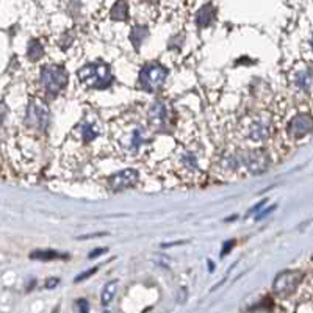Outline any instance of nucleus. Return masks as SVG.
Here are the masks:
<instances>
[{"label":"nucleus","mask_w":313,"mask_h":313,"mask_svg":"<svg viewBox=\"0 0 313 313\" xmlns=\"http://www.w3.org/2000/svg\"><path fill=\"white\" fill-rule=\"evenodd\" d=\"M77 75L87 88L105 90L113 83L110 68L105 63H91V65L83 66L77 72Z\"/></svg>","instance_id":"obj_1"},{"label":"nucleus","mask_w":313,"mask_h":313,"mask_svg":"<svg viewBox=\"0 0 313 313\" xmlns=\"http://www.w3.org/2000/svg\"><path fill=\"white\" fill-rule=\"evenodd\" d=\"M41 83L50 96L60 94L68 83V72L63 66L46 65L41 69Z\"/></svg>","instance_id":"obj_2"},{"label":"nucleus","mask_w":313,"mask_h":313,"mask_svg":"<svg viewBox=\"0 0 313 313\" xmlns=\"http://www.w3.org/2000/svg\"><path fill=\"white\" fill-rule=\"evenodd\" d=\"M166 77H168V69L158 63H149L139 72V85L144 91L154 93L164 85Z\"/></svg>","instance_id":"obj_3"},{"label":"nucleus","mask_w":313,"mask_h":313,"mask_svg":"<svg viewBox=\"0 0 313 313\" xmlns=\"http://www.w3.org/2000/svg\"><path fill=\"white\" fill-rule=\"evenodd\" d=\"M49 121H50V113L49 108L44 102L41 100H30L29 108H27V116H25V122L29 127L44 132L49 127Z\"/></svg>","instance_id":"obj_4"},{"label":"nucleus","mask_w":313,"mask_h":313,"mask_svg":"<svg viewBox=\"0 0 313 313\" xmlns=\"http://www.w3.org/2000/svg\"><path fill=\"white\" fill-rule=\"evenodd\" d=\"M302 277L304 274L301 273V271H283V273H280L274 283H273V290L274 293L279 295V296H288L291 295L293 291L299 287V283L302 282Z\"/></svg>","instance_id":"obj_5"},{"label":"nucleus","mask_w":313,"mask_h":313,"mask_svg":"<svg viewBox=\"0 0 313 313\" xmlns=\"http://www.w3.org/2000/svg\"><path fill=\"white\" fill-rule=\"evenodd\" d=\"M243 163L247 168L249 173L252 174H262L268 169L269 166V158L265 151L257 149V151H249L247 154L243 155Z\"/></svg>","instance_id":"obj_6"},{"label":"nucleus","mask_w":313,"mask_h":313,"mask_svg":"<svg viewBox=\"0 0 313 313\" xmlns=\"http://www.w3.org/2000/svg\"><path fill=\"white\" fill-rule=\"evenodd\" d=\"M138 179H139V174L136 169H124L118 174H113L108 179V183L115 191H122L125 188L133 186L138 182Z\"/></svg>","instance_id":"obj_7"},{"label":"nucleus","mask_w":313,"mask_h":313,"mask_svg":"<svg viewBox=\"0 0 313 313\" xmlns=\"http://www.w3.org/2000/svg\"><path fill=\"white\" fill-rule=\"evenodd\" d=\"M311 132V116L308 115H298L288 124V133L293 138H302Z\"/></svg>","instance_id":"obj_8"},{"label":"nucleus","mask_w":313,"mask_h":313,"mask_svg":"<svg viewBox=\"0 0 313 313\" xmlns=\"http://www.w3.org/2000/svg\"><path fill=\"white\" fill-rule=\"evenodd\" d=\"M149 121H151V124L154 125V127L158 129V130H163L166 127V124H168V110H166L164 102L157 100L151 107Z\"/></svg>","instance_id":"obj_9"},{"label":"nucleus","mask_w":313,"mask_h":313,"mask_svg":"<svg viewBox=\"0 0 313 313\" xmlns=\"http://www.w3.org/2000/svg\"><path fill=\"white\" fill-rule=\"evenodd\" d=\"M215 20V8L212 5H205L197 11L196 16V22L199 27H208L212 25Z\"/></svg>","instance_id":"obj_10"},{"label":"nucleus","mask_w":313,"mask_h":313,"mask_svg":"<svg viewBox=\"0 0 313 313\" xmlns=\"http://www.w3.org/2000/svg\"><path fill=\"white\" fill-rule=\"evenodd\" d=\"M148 35H149L148 27H144V25H136V27H133V30L130 32V41H132V44H133V47H135L136 50L141 47L143 41L148 38Z\"/></svg>","instance_id":"obj_11"},{"label":"nucleus","mask_w":313,"mask_h":313,"mask_svg":"<svg viewBox=\"0 0 313 313\" xmlns=\"http://www.w3.org/2000/svg\"><path fill=\"white\" fill-rule=\"evenodd\" d=\"M111 19L113 20H125L129 17V5L125 0H118L111 8Z\"/></svg>","instance_id":"obj_12"},{"label":"nucleus","mask_w":313,"mask_h":313,"mask_svg":"<svg viewBox=\"0 0 313 313\" xmlns=\"http://www.w3.org/2000/svg\"><path fill=\"white\" fill-rule=\"evenodd\" d=\"M27 56L32 61H38L44 56V47L39 43L38 39H32L29 43V49H27Z\"/></svg>","instance_id":"obj_13"},{"label":"nucleus","mask_w":313,"mask_h":313,"mask_svg":"<svg viewBox=\"0 0 313 313\" xmlns=\"http://www.w3.org/2000/svg\"><path fill=\"white\" fill-rule=\"evenodd\" d=\"M116 288H118V282H116V280H111V282H108L105 287H103L102 295H100V302H102V305L107 307V305L113 301V298H115V295H116Z\"/></svg>","instance_id":"obj_14"},{"label":"nucleus","mask_w":313,"mask_h":313,"mask_svg":"<svg viewBox=\"0 0 313 313\" xmlns=\"http://www.w3.org/2000/svg\"><path fill=\"white\" fill-rule=\"evenodd\" d=\"M30 257L35 259V260H55V259H63V257L66 259V255L58 254L56 250H50V249H47V250H35Z\"/></svg>","instance_id":"obj_15"},{"label":"nucleus","mask_w":313,"mask_h":313,"mask_svg":"<svg viewBox=\"0 0 313 313\" xmlns=\"http://www.w3.org/2000/svg\"><path fill=\"white\" fill-rule=\"evenodd\" d=\"M298 87L302 88L307 94L310 93V90H311V71H310V68H307L305 72L299 74V77H298Z\"/></svg>","instance_id":"obj_16"},{"label":"nucleus","mask_w":313,"mask_h":313,"mask_svg":"<svg viewBox=\"0 0 313 313\" xmlns=\"http://www.w3.org/2000/svg\"><path fill=\"white\" fill-rule=\"evenodd\" d=\"M268 136V129L266 125L263 124H254L252 127H250V138L254 141H262Z\"/></svg>","instance_id":"obj_17"},{"label":"nucleus","mask_w":313,"mask_h":313,"mask_svg":"<svg viewBox=\"0 0 313 313\" xmlns=\"http://www.w3.org/2000/svg\"><path fill=\"white\" fill-rule=\"evenodd\" d=\"M81 132H83V138H85V141H93L97 136V132L94 130L93 125H83Z\"/></svg>","instance_id":"obj_18"},{"label":"nucleus","mask_w":313,"mask_h":313,"mask_svg":"<svg viewBox=\"0 0 313 313\" xmlns=\"http://www.w3.org/2000/svg\"><path fill=\"white\" fill-rule=\"evenodd\" d=\"M8 115V107L5 105L4 102H0V129H2V125L5 122V118Z\"/></svg>","instance_id":"obj_19"},{"label":"nucleus","mask_w":313,"mask_h":313,"mask_svg":"<svg viewBox=\"0 0 313 313\" xmlns=\"http://www.w3.org/2000/svg\"><path fill=\"white\" fill-rule=\"evenodd\" d=\"M97 271V268H93V269H90V271H87V273H81L80 276H77L75 277V282H81V280H85V279H88L90 276H93L94 273Z\"/></svg>","instance_id":"obj_20"},{"label":"nucleus","mask_w":313,"mask_h":313,"mask_svg":"<svg viewBox=\"0 0 313 313\" xmlns=\"http://www.w3.org/2000/svg\"><path fill=\"white\" fill-rule=\"evenodd\" d=\"M78 308H80V311H83V313H87L88 310H90V302L87 301V299H80L78 302Z\"/></svg>","instance_id":"obj_21"},{"label":"nucleus","mask_w":313,"mask_h":313,"mask_svg":"<svg viewBox=\"0 0 313 313\" xmlns=\"http://www.w3.org/2000/svg\"><path fill=\"white\" fill-rule=\"evenodd\" d=\"M107 252V247H99V249H94L93 250V254H90V259H96L102 254H105Z\"/></svg>","instance_id":"obj_22"},{"label":"nucleus","mask_w":313,"mask_h":313,"mask_svg":"<svg viewBox=\"0 0 313 313\" xmlns=\"http://www.w3.org/2000/svg\"><path fill=\"white\" fill-rule=\"evenodd\" d=\"M234 244H235V241H231V243H229V244L225 243V244H224V247H222V252H221V257H224L225 254H229V250H231V249L234 247Z\"/></svg>","instance_id":"obj_23"},{"label":"nucleus","mask_w":313,"mask_h":313,"mask_svg":"<svg viewBox=\"0 0 313 313\" xmlns=\"http://www.w3.org/2000/svg\"><path fill=\"white\" fill-rule=\"evenodd\" d=\"M274 208H276V207H269V208H268V210L262 212V213H260V215L257 216V219H263L265 216H268V213H269V212H273V210H274Z\"/></svg>","instance_id":"obj_24"},{"label":"nucleus","mask_w":313,"mask_h":313,"mask_svg":"<svg viewBox=\"0 0 313 313\" xmlns=\"http://www.w3.org/2000/svg\"><path fill=\"white\" fill-rule=\"evenodd\" d=\"M58 285V279H53V280H47V283H46V288H53V287H56Z\"/></svg>","instance_id":"obj_25"},{"label":"nucleus","mask_w":313,"mask_h":313,"mask_svg":"<svg viewBox=\"0 0 313 313\" xmlns=\"http://www.w3.org/2000/svg\"><path fill=\"white\" fill-rule=\"evenodd\" d=\"M265 202H266V201H262V202H260L259 205H255V207L252 208V210H250V213H254V212H257V210H259V208H260V207H263V205H265Z\"/></svg>","instance_id":"obj_26"}]
</instances>
